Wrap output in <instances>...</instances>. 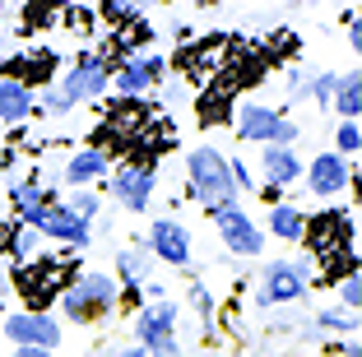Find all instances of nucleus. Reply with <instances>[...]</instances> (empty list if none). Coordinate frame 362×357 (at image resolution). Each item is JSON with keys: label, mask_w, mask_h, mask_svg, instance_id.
I'll return each instance as SVG.
<instances>
[{"label": "nucleus", "mask_w": 362, "mask_h": 357, "mask_svg": "<svg viewBox=\"0 0 362 357\" xmlns=\"http://www.w3.org/2000/svg\"><path fill=\"white\" fill-rule=\"evenodd\" d=\"M107 84H112V61L103 52H79L75 70L61 74V84L47 88V112H70V107L88 103V98H103Z\"/></svg>", "instance_id": "obj_1"}, {"label": "nucleus", "mask_w": 362, "mask_h": 357, "mask_svg": "<svg viewBox=\"0 0 362 357\" xmlns=\"http://www.w3.org/2000/svg\"><path fill=\"white\" fill-rule=\"evenodd\" d=\"M186 172H191V195L204 204V209H223V204H237V186L233 172H228V158L218 148H191L186 158Z\"/></svg>", "instance_id": "obj_2"}, {"label": "nucleus", "mask_w": 362, "mask_h": 357, "mask_svg": "<svg viewBox=\"0 0 362 357\" xmlns=\"http://www.w3.org/2000/svg\"><path fill=\"white\" fill-rule=\"evenodd\" d=\"M233 126H237V135H242L246 144H274V148L298 144V126H293L284 112L265 107V103H242L237 116H233Z\"/></svg>", "instance_id": "obj_3"}, {"label": "nucleus", "mask_w": 362, "mask_h": 357, "mask_svg": "<svg viewBox=\"0 0 362 357\" xmlns=\"http://www.w3.org/2000/svg\"><path fill=\"white\" fill-rule=\"evenodd\" d=\"M121 288L117 279H107V274H79L75 283L61 293V306L70 320H93V315H107L112 306H117Z\"/></svg>", "instance_id": "obj_4"}, {"label": "nucleus", "mask_w": 362, "mask_h": 357, "mask_svg": "<svg viewBox=\"0 0 362 357\" xmlns=\"http://www.w3.org/2000/svg\"><path fill=\"white\" fill-rule=\"evenodd\" d=\"M172 325H177V306L172 302H149L135 320V344L153 357H181L177 339H172Z\"/></svg>", "instance_id": "obj_5"}, {"label": "nucleus", "mask_w": 362, "mask_h": 357, "mask_svg": "<svg viewBox=\"0 0 362 357\" xmlns=\"http://www.w3.org/2000/svg\"><path fill=\"white\" fill-rule=\"evenodd\" d=\"M0 339H10L14 348H37V353H52L61 344V325H56L47 311H10L5 325H0Z\"/></svg>", "instance_id": "obj_6"}, {"label": "nucleus", "mask_w": 362, "mask_h": 357, "mask_svg": "<svg viewBox=\"0 0 362 357\" xmlns=\"http://www.w3.org/2000/svg\"><path fill=\"white\" fill-rule=\"evenodd\" d=\"M70 269H75V260H52V255L28 260V269H19V288H23V297H28V311H42L56 293H65L61 283H65Z\"/></svg>", "instance_id": "obj_7"}, {"label": "nucleus", "mask_w": 362, "mask_h": 357, "mask_svg": "<svg viewBox=\"0 0 362 357\" xmlns=\"http://www.w3.org/2000/svg\"><path fill=\"white\" fill-rule=\"evenodd\" d=\"M214 228H218V237H223V246H228L233 255L256 260V255L265 251V232L246 218L242 204H223V209H214Z\"/></svg>", "instance_id": "obj_8"}, {"label": "nucleus", "mask_w": 362, "mask_h": 357, "mask_svg": "<svg viewBox=\"0 0 362 357\" xmlns=\"http://www.w3.org/2000/svg\"><path fill=\"white\" fill-rule=\"evenodd\" d=\"M307 279H311V264L307 260H274L265 269V283H260V306H274V302H298L307 293Z\"/></svg>", "instance_id": "obj_9"}, {"label": "nucleus", "mask_w": 362, "mask_h": 357, "mask_svg": "<svg viewBox=\"0 0 362 357\" xmlns=\"http://www.w3.org/2000/svg\"><path fill=\"white\" fill-rule=\"evenodd\" d=\"M112 195H117L130 213H144L149 200H153V163H126V168L112 177Z\"/></svg>", "instance_id": "obj_10"}, {"label": "nucleus", "mask_w": 362, "mask_h": 357, "mask_svg": "<svg viewBox=\"0 0 362 357\" xmlns=\"http://www.w3.org/2000/svg\"><path fill=\"white\" fill-rule=\"evenodd\" d=\"M149 251L158 255V260L186 269V264H191V237H186V228H181L177 218H158V223H149Z\"/></svg>", "instance_id": "obj_11"}, {"label": "nucleus", "mask_w": 362, "mask_h": 357, "mask_svg": "<svg viewBox=\"0 0 362 357\" xmlns=\"http://www.w3.org/2000/svg\"><path fill=\"white\" fill-rule=\"evenodd\" d=\"M163 70H168V65H163L158 56L126 61V65H117V70H112V88H117L121 98H144V93H149V88L163 79Z\"/></svg>", "instance_id": "obj_12"}, {"label": "nucleus", "mask_w": 362, "mask_h": 357, "mask_svg": "<svg viewBox=\"0 0 362 357\" xmlns=\"http://www.w3.org/2000/svg\"><path fill=\"white\" fill-rule=\"evenodd\" d=\"M10 204H14V213H19L14 223H19V228H28V232H37L42 213L52 209V195L37 186V177H23V181H14V186H10Z\"/></svg>", "instance_id": "obj_13"}, {"label": "nucleus", "mask_w": 362, "mask_h": 357, "mask_svg": "<svg viewBox=\"0 0 362 357\" xmlns=\"http://www.w3.org/2000/svg\"><path fill=\"white\" fill-rule=\"evenodd\" d=\"M37 232L52 237V242H65V246H88V223L75 218L65 204H52V209L42 213V223H37Z\"/></svg>", "instance_id": "obj_14"}, {"label": "nucleus", "mask_w": 362, "mask_h": 357, "mask_svg": "<svg viewBox=\"0 0 362 357\" xmlns=\"http://www.w3.org/2000/svg\"><path fill=\"white\" fill-rule=\"evenodd\" d=\"M307 181H311V195H339L349 186V163L339 153H316V163L307 168Z\"/></svg>", "instance_id": "obj_15"}, {"label": "nucleus", "mask_w": 362, "mask_h": 357, "mask_svg": "<svg viewBox=\"0 0 362 357\" xmlns=\"http://www.w3.org/2000/svg\"><path fill=\"white\" fill-rule=\"evenodd\" d=\"M37 112V103H33V88L23 84L19 74H10V79H0V121L5 126H19L23 116Z\"/></svg>", "instance_id": "obj_16"}, {"label": "nucleus", "mask_w": 362, "mask_h": 357, "mask_svg": "<svg viewBox=\"0 0 362 357\" xmlns=\"http://www.w3.org/2000/svg\"><path fill=\"white\" fill-rule=\"evenodd\" d=\"M260 163H265V186H274V190L293 186V181L302 177V163H298V153H293V148L265 144V148H260Z\"/></svg>", "instance_id": "obj_17"}, {"label": "nucleus", "mask_w": 362, "mask_h": 357, "mask_svg": "<svg viewBox=\"0 0 362 357\" xmlns=\"http://www.w3.org/2000/svg\"><path fill=\"white\" fill-rule=\"evenodd\" d=\"M107 168H112V153L107 148H79L75 158H70V168H65V181L70 186H88V181H98V177H107Z\"/></svg>", "instance_id": "obj_18"}, {"label": "nucleus", "mask_w": 362, "mask_h": 357, "mask_svg": "<svg viewBox=\"0 0 362 357\" xmlns=\"http://www.w3.org/2000/svg\"><path fill=\"white\" fill-rule=\"evenodd\" d=\"M153 112H158V107H144L139 98H117V103L107 107V126L121 130V135L130 139V130H135L139 121H144V116H153Z\"/></svg>", "instance_id": "obj_19"}, {"label": "nucleus", "mask_w": 362, "mask_h": 357, "mask_svg": "<svg viewBox=\"0 0 362 357\" xmlns=\"http://www.w3.org/2000/svg\"><path fill=\"white\" fill-rule=\"evenodd\" d=\"M334 112L344 116V121H358L362 116V79L358 74H339V79H334Z\"/></svg>", "instance_id": "obj_20"}, {"label": "nucleus", "mask_w": 362, "mask_h": 357, "mask_svg": "<svg viewBox=\"0 0 362 357\" xmlns=\"http://www.w3.org/2000/svg\"><path fill=\"white\" fill-rule=\"evenodd\" d=\"M269 232H274L279 242H302V237H307V218H302L293 204H274V209H269Z\"/></svg>", "instance_id": "obj_21"}, {"label": "nucleus", "mask_w": 362, "mask_h": 357, "mask_svg": "<svg viewBox=\"0 0 362 357\" xmlns=\"http://www.w3.org/2000/svg\"><path fill=\"white\" fill-rule=\"evenodd\" d=\"M144 269H149V255L139 251V246H126V251H117V274L126 279V288H139Z\"/></svg>", "instance_id": "obj_22"}, {"label": "nucleus", "mask_w": 362, "mask_h": 357, "mask_svg": "<svg viewBox=\"0 0 362 357\" xmlns=\"http://www.w3.org/2000/svg\"><path fill=\"white\" fill-rule=\"evenodd\" d=\"M339 302H344V311L358 315V306H362V274H358V269L339 279Z\"/></svg>", "instance_id": "obj_23"}, {"label": "nucleus", "mask_w": 362, "mask_h": 357, "mask_svg": "<svg viewBox=\"0 0 362 357\" xmlns=\"http://www.w3.org/2000/svg\"><path fill=\"white\" fill-rule=\"evenodd\" d=\"M334 148H339V158H358V148H362V130H358V121H339V135H334Z\"/></svg>", "instance_id": "obj_24"}, {"label": "nucleus", "mask_w": 362, "mask_h": 357, "mask_svg": "<svg viewBox=\"0 0 362 357\" xmlns=\"http://www.w3.org/2000/svg\"><path fill=\"white\" fill-rule=\"evenodd\" d=\"M52 70H56V56L52 52H37V61L28 65V74H23V84H47V79H52Z\"/></svg>", "instance_id": "obj_25"}, {"label": "nucleus", "mask_w": 362, "mask_h": 357, "mask_svg": "<svg viewBox=\"0 0 362 357\" xmlns=\"http://www.w3.org/2000/svg\"><path fill=\"white\" fill-rule=\"evenodd\" d=\"M33 251H37V232L19 228V232H14V242H10V260H23V264H28Z\"/></svg>", "instance_id": "obj_26"}, {"label": "nucleus", "mask_w": 362, "mask_h": 357, "mask_svg": "<svg viewBox=\"0 0 362 357\" xmlns=\"http://www.w3.org/2000/svg\"><path fill=\"white\" fill-rule=\"evenodd\" d=\"M316 325L320 329H358V315H349V311H320Z\"/></svg>", "instance_id": "obj_27"}, {"label": "nucleus", "mask_w": 362, "mask_h": 357, "mask_svg": "<svg viewBox=\"0 0 362 357\" xmlns=\"http://www.w3.org/2000/svg\"><path fill=\"white\" fill-rule=\"evenodd\" d=\"M65 209L75 213V218H84V223H93V213H98V195H88V190H79L75 200L65 204Z\"/></svg>", "instance_id": "obj_28"}, {"label": "nucleus", "mask_w": 362, "mask_h": 357, "mask_svg": "<svg viewBox=\"0 0 362 357\" xmlns=\"http://www.w3.org/2000/svg\"><path fill=\"white\" fill-rule=\"evenodd\" d=\"M334 79H339V74H316V79H311V98H316V103H330L334 98Z\"/></svg>", "instance_id": "obj_29"}, {"label": "nucleus", "mask_w": 362, "mask_h": 357, "mask_svg": "<svg viewBox=\"0 0 362 357\" xmlns=\"http://www.w3.org/2000/svg\"><path fill=\"white\" fill-rule=\"evenodd\" d=\"M191 306H195L200 315L214 311V297H209V288H204V283H191Z\"/></svg>", "instance_id": "obj_30"}, {"label": "nucleus", "mask_w": 362, "mask_h": 357, "mask_svg": "<svg viewBox=\"0 0 362 357\" xmlns=\"http://www.w3.org/2000/svg\"><path fill=\"white\" fill-rule=\"evenodd\" d=\"M14 232H19V223H0V246L10 251V242H14Z\"/></svg>", "instance_id": "obj_31"}, {"label": "nucleus", "mask_w": 362, "mask_h": 357, "mask_svg": "<svg viewBox=\"0 0 362 357\" xmlns=\"http://www.w3.org/2000/svg\"><path fill=\"white\" fill-rule=\"evenodd\" d=\"M349 42H353V52L362 47V19H353V23H349Z\"/></svg>", "instance_id": "obj_32"}, {"label": "nucleus", "mask_w": 362, "mask_h": 357, "mask_svg": "<svg viewBox=\"0 0 362 357\" xmlns=\"http://www.w3.org/2000/svg\"><path fill=\"white\" fill-rule=\"evenodd\" d=\"M339 353H344V357H362V353H358V339H344Z\"/></svg>", "instance_id": "obj_33"}, {"label": "nucleus", "mask_w": 362, "mask_h": 357, "mask_svg": "<svg viewBox=\"0 0 362 357\" xmlns=\"http://www.w3.org/2000/svg\"><path fill=\"white\" fill-rule=\"evenodd\" d=\"M112 357H144V348H139V344H130V348H121V353H112Z\"/></svg>", "instance_id": "obj_34"}, {"label": "nucleus", "mask_w": 362, "mask_h": 357, "mask_svg": "<svg viewBox=\"0 0 362 357\" xmlns=\"http://www.w3.org/2000/svg\"><path fill=\"white\" fill-rule=\"evenodd\" d=\"M10 158H14V148H10V144H0V172L10 168Z\"/></svg>", "instance_id": "obj_35"}, {"label": "nucleus", "mask_w": 362, "mask_h": 357, "mask_svg": "<svg viewBox=\"0 0 362 357\" xmlns=\"http://www.w3.org/2000/svg\"><path fill=\"white\" fill-rule=\"evenodd\" d=\"M14 357H52V353H37V348H14Z\"/></svg>", "instance_id": "obj_36"}]
</instances>
